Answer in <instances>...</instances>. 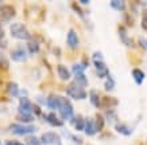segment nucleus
Returning <instances> with one entry per match:
<instances>
[{"instance_id": "1", "label": "nucleus", "mask_w": 147, "mask_h": 145, "mask_svg": "<svg viewBox=\"0 0 147 145\" xmlns=\"http://www.w3.org/2000/svg\"><path fill=\"white\" fill-rule=\"evenodd\" d=\"M9 32H11V36H12V38L19 39V40H28L31 38L26 24H23V23H13V24H11Z\"/></svg>"}, {"instance_id": "2", "label": "nucleus", "mask_w": 147, "mask_h": 145, "mask_svg": "<svg viewBox=\"0 0 147 145\" xmlns=\"http://www.w3.org/2000/svg\"><path fill=\"white\" fill-rule=\"evenodd\" d=\"M58 110H59V114H61L62 120L70 121V120L73 118V106H71L70 101H69L67 98H65V97H59Z\"/></svg>"}, {"instance_id": "3", "label": "nucleus", "mask_w": 147, "mask_h": 145, "mask_svg": "<svg viewBox=\"0 0 147 145\" xmlns=\"http://www.w3.org/2000/svg\"><path fill=\"white\" fill-rule=\"evenodd\" d=\"M9 130L16 134V136H26V134H31L38 130V128L34 125H18V124H12L9 126Z\"/></svg>"}, {"instance_id": "4", "label": "nucleus", "mask_w": 147, "mask_h": 145, "mask_svg": "<svg viewBox=\"0 0 147 145\" xmlns=\"http://www.w3.org/2000/svg\"><path fill=\"white\" fill-rule=\"evenodd\" d=\"M66 94L69 97H71L73 100H85L86 98V92L82 88L77 86L76 84H70L66 88Z\"/></svg>"}, {"instance_id": "5", "label": "nucleus", "mask_w": 147, "mask_h": 145, "mask_svg": "<svg viewBox=\"0 0 147 145\" xmlns=\"http://www.w3.org/2000/svg\"><path fill=\"white\" fill-rule=\"evenodd\" d=\"M40 142L45 145H61L62 141H61V137L59 134L54 132H46L42 134V138H40Z\"/></svg>"}, {"instance_id": "6", "label": "nucleus", "mask_w": 147, "mask_h": 145, "mask_svg": "<svg viewBox=\"0 0 147 145\" xmlns=\"http://www.w3.org/2000/svg\"><path fill=\"white\" fill-rule=\"evenodd\" d=\"M16 15V9L13 5H9V4H5V5H1L0 7V20H9L12 19L13 16Z\"/></svg>"}, {"instance_id": "7", "label": "nucleus", "mask_w": 147, "mask_h": 145, "mask_svg": "<svg viewBox=\"0 0 147 145\" xmlns=\"http://www.w3.org/2000/svg\"><path fill=\"white\" fill-rule=\"evenodd\" d=\"M32 108H34V104H32L27 97H22V98H20V101H19V113H27V114H31Z\"/></svg>"}, {"instance_id": "8", "label": "nucleus", "mask_w": 147, "mask_h": 145, "mask_svg": "<svg viewBox=\"0 0 147 145\" xmlns=\"http://www.w3.org/2000/svg\"><path fill=\"white\" fill-rule=\"evenodd\" d=\"M27 58V53L26 50H23L22 47L15 48L13 51H11V59L15 62H24Z\"/></svg>"}, {"instance_id": "9", "label": "nucleus", "mask_w": 147, "mask_h": 145, "mask_svg": "<svg viewBox=\"0 0 147 145\" xmlns=\"http://www.w3.org/2000/svg\"><path fill=\"white\" fill-rule=\"evenodd\" d=\"M78 35H77V32L73 28H70L69 30V32H67V38H66V43L69 47L71 48H76L77 46H78Z\"/></svg>"}, {"instance_id": "10", "label": "nucleus", "mask_w": 147, "mask_h": 145, "mask_svg": "<svg viewBox=\"0 0 147 145\" xmlns=\"http://www.w3.org/2000/svg\"><path fill=\"white\" fill-rule=\"evenodd\" d=\"M119 36H120V40L125 46H128V47H134L135 46V42L127 35V31L123 26H119Z\"/></svg>"}, {"instance_id": "11", "label": "nucleus", "mask_w": 147, "mask_h": 145, "mask_svg": "<svg viewBox=\"0 0 147 145\" xmlns=\"http://www.w3.org/2000/svg\"><path fill=\"white\" fill-rule=\"evenodd\" d=\"M93 65H94V67H96V74H97L100 78H102V77L107 78L108 75H109V70H108L107 65H105L104 62H94Z\"/></svg>"}, {"instance_id": "12", "label": "nucleus", "mask_w": 147, "mask_h": 145, "mask_svg": "<svg viewBox=\"0 0 147 145\" xmlns=\"http://www.w3.org/2000/svg\"><path fill=\"white\" fill-rule=\"evenodd\" d=\"M117 105V100L113 98V97H102L100 98V108H107V109H111V108H115Z\"/></svg>"}, {"instance_id": "13", "label": "nucleus", "mask_w": 147, "mask_h": 145, "mask_svg": "<svg viewBox=\"0 0 147 145\" xmlns=\"http://www.w3.org/2000/svg\"><path fill=\"white\" fill-rule=\"evenodd\" d=\"M57 74L62 81H69V79H70V75H71V71L69 70L66 66H63V65H58Z\"/></svg>"}, {"instance_id": "14", "label": "nucleus", "mask_w": 147, "mask_h": 145, "mask_svg": "<svg viewBox=\"0 0 147 145\" xmlns=\"http://www.w3.org/2000/svg\"><path fill=\"white\" fill-rule=\"evenodd\" d=\"M84 130L88 136H93L97 133L96 130V126H94V121L92 118H85V126H84Z\"/></svg>"}, {"instance_id": "15", "label": "nucleus", "mask_w": 147, "mask_h": 145, "mask_svg": "<svg viewBox=\"0 0 147 145\" xmlns=\"http://www.w3.org/2000/svg\"><path fill=\"white\" fill-rule=\"evenodd\" d=\"M71 125L74 126V129L76 130H84V126H85V120L81 117V116H77V117H73V118L70 120Z\"/></svg>"}, {"instance_id": "16", "label": "nucleus", "mask_w": 147, "mask_h": 145, "mask_svg": "<svg viewBox=\"0 0 147 145\" xmlns=\"http://www.w3.org/2000/svg\"><path fill=\"white\" fill-rule=\"evenodd\" d=\"M27 48H28V51L31 54H36L39 51V42L31 36L30 39L27 40Z\"/></svg>"}, {"instance_id": "17", "label": "nucleus", "mask_w": 147, "mask_h": 145, "mask_svg": "<svg viewBox=\"0 0 147 145\" xmlns=\"http://www.w3.org/2000/svg\"><path fill=\"white\" fill-rule=\"evenodd\" d=\"M131 74H132V78L135 79V84L136 85H142L144 78H146V74H144L140 69H134Z\"/></svg>"}, {"instance_id": "18", "label": "nucleus", "mask_w": 147, "mask_h": 145, "mask_svg": "<svg viewBox=\"0 0 147 145\" xmlns=\"http://www.w3.org/2000/svg\"><path fill=\"white\" fill-rule=\"evenodd\" d=\"M115 130L117 133L123 134V136H131V133H132V129H129L127 125H124V124H120V122H117L115 125Z\"/></svg>"}, {"instance_id": "19", "label": "nucleus", "mask_w": 147, "mask_h": 145, "mask_svg": "<svg viewBox=\"0 0 147 145\" xmlns=\"http://www.w3.org/2000/svg\"><path fill=\"white\" fill-rule=\"evenodd\" d=\"M58 104H59V96H55V94L49 96L46 100V105L49 106L50 109H58Z\"/></svg>"}, {"instance_id": "20", "label": "nucleus", "mask_w": 147, "mask_h": 145, "mask_svg": "<svg viewBox=\"0 0 147 145\" xmlns=\"http://www.w3.org/2000/svg\"><path fill=\"white\" fill-rule=\"evenodd\" d=\"M7 94L11 97L19 96V86L16 82H8V84H7Z\"/></svg>"}, {"instance_id": "21", "label": "nucleus", "mask_w": 147, "mask_h": 145, "mask_svg": "<svg viewBox=\"0 0 147 145\" xmlns=\"http://www.w3.org/2000/svg\"><path fill=\"white\" fill-rule=\"evenodd\" d=\"M46 120H47V122H49L50 125H53V126H62L63 125V122L58 118L55 113H49V114L46 116Z\"/></svg>"}, {"instance_id": "22", "label": "nucleus", "mask_w": 147, "mask_h": 145, "mask_svg": "<svg viewBox=\"0 0 147 145\" xmlns=\"http://www.w3.org/2000/svg\"><path fill=\"white\" fill-rule=\"evenodd\" d=\"M74 84L84 89L85 86H88V78L85 77V74H77L74 75Z\"/></svg>"}, {"instance_id": "23", "label": "nucleus", "mask_w": 147, "mask_h": 145, "mask_svg": "<svg viewBox=\"0 0 147 145\" xmlns=\"http://www.w3.org/2000/svg\"><path fill=\"white\" fill-rule=\"evenodd\" d=\"M93 121H94L96 130H97V132H101L102 129H104V125H105V118H104L101 114H96V117H94Z\"/></svg>"}, {"instance_id": "24", "label": "nucleus", "mask_w": 147, "mask_h": 145, "mask_svg": "<svg viewBox=\"0 0 147 145\" xmlns=\"http://www.w3.org/2000/svg\"><path fill=\"white\" fill-rule=\"evenodd\" d=\"M16 120L19 122H23V124H30L34 121V116L32 114H27V113H19L16 114Z\"/></svg>"}, {"instance_id": "25", "label": "nucleus", "mask_w": 147, "mask_h": 145, "mask_svg": "<svg viewBox=\"0 0 147 145\" xmlns=\"http://www.w3.org/2000/svg\"><path fill=\"white\" fill-rule=\"evenodd\" d=\"M89 98H90V104L94 106V108H100V96L96 90H92L89 93Z\"/></svg>"}, {"instance_id": "26", "label": "nucleus", "mask_w": 147, "mask_h": 145, "mask_svg": "<svg viewBox=\"0 0 147 145\" xmlns=\"http://www.w3.org/2000/svg\"><path fill=\"white\" fill-rule=\"evenodd\" d=\"M109 5L113 9H116V11H124L127 4H125V1H123V0H112L111 3H109Z\"/></svg>"}, {"instance_id": "27", "label": "nucleus", "mask_w": 147, "mask_h": 145, "mask_svg": "<svg viewBox=\"0 0 147 145\" xmlns=\"http://www.w3.org/2000/svg\"><path fill=\"white\" fill-rule=\"evenodd\" d=\"M86 66H88V63H86V62H85V63H74L73 67H71V71L74 73V75L84 74V70H85V67Z\"/></svg>"}, {"instance_id": "28", "label": "nucleus", "mask_w": 147, "mask_h": 145, "mask_svg": "<svg viewBox=\"0 0 147 145\" xmlns=\"http://www.w3.org/2000/svg\"><path fill=\"white\" fill-rule=\"evenodd\" d=\"M113 88H115V79L112 78L111 75H108L107 78H105V82H104V89L107 92H112Z\"/></svg>"}, {"instance_id": "29", "label": "nucleus", "mask_w": 147, "mask_h": 145, "mask_svg": "<svg viewBox=\"0 0 147 145\" xmlns=\"http://www.w3.org/2000/svg\"><path fill=\"white\" fill-rule=\"evenodd\" d=\"M26 145H42V142H40V140H38L35 136H27Z\"/></svg>"}, {"instance_id": "30", "label": "nucleus", "mask_w": 147, "mask_h": 145, "mask_svg": "<svg viewBox=\"0 0 147 145\" xmlns=\"http://www.w3.org/2000/svg\"><path fill=\"white\" fill-rule=\"evenodd\" d=\"M105 116H107L108 121H109L111 124L115 122V125L117 124V116H116L115 112H112V110H108V112H107V114H105Z\"/></svg>"}, {"instance_id": "31", "label": "nucleus", "mask_w": 147, "mask_h": 145, "mask_svg": "<svg viewBox=\"0 0 147 145\" xmlns=\"http://www.w3.org/2000/svg\"><path fill=\"white\" fill-rule=\"evenodd\" d=\"M140 26L144 31H147V8L143 9L142 12V22H140Z\"/></svg>"}, {"instance_id": "32", "label": "nucleus", "mask_w": 147, "mask_h": 145, "mask_svg": "<svg viewBox=\"0 0 147 145\" xmlns=\"http://www.w3.org/2000/svg\"><path fill=\"white\" fill-rule=\"evenodd\" d=\"M92 61L94 62H104V55H102L100 51H96V53H93V55H92Z\"/></svg>"}, {"instance_id": "33", "label": "nucleus", "mask_w": 147, "mask_h": 145, "mask_svg": "<svg viewBox=\"0 0 147 145\" xmlns=\"http://www.w3.org/2000/svg\"><path fill=\"white\" fill-rule=\"evenodd\" d=\"M71 8L74 9L76 12H78V15H80L81 18H84V12H82V9L78 7V4H77V3H71Z\"/></svg>"}, {"instance_id": "34", "label": "nucleus", "mask_w": 147, "mask_h": 145, "mask_svg": "<svg viewBox=\"0 0 147 145\" xmlns=\"http://www.w3.org/2000/svg\"><path fill=\"white\" fill-rule=\"evenodd\" d=\"M139 46L147 51V39L146 38H139Z\"/></svg>"}, {"instance_id": "35", "label": "nucleus", "mask_w": 147, "mask_h": 145, "mask_svg": "<svg viewBox=\"0 0 147 145\" xmlns=\"http://www.w3.org/2000/svg\"><path fill=\"white\" fill-rule=\"evenodd\" d=\"M0 66L3 67L4 70H7V69H8V61L4 59V58H1V59H0Z\"/></svg>"}, {"instance_id": "36", "label": "nucleus", "mask_w": 147, "mask_h": 145, "mask_svg": "<svg viewBox=\"0 0 147 145\" xmlns=\"http://www.w3.org/2000/svg\"><path fill=\"white\" fill-rule=\"evenodd\" d=\"M32 112H34V113H35L36 116H40V114H42V112H40V108H39V106H36L35 104H34V108H32Z\"/></svg>"}, {"instance_id": "37", "label": "nucleus", "mask_w": 147, "mask_h": 145, "mask_svg": "<svg viewBox=\"0 0 147 145\" xmlns=\"http://www.w3.org/2000/svg\"><path fill=\"white\" fill-rule=\"evenodd\" d=\"M5 145H23V144L19 142V141H16V140H8L5 142Z\"/></svg>"}, {"instance_id": "38", "label": "nucleus", "mask_w": 147, "mask_h": 145, "mask_svg": "<svg viewBox=\"0 0 147 145\" xmlns=\"http://www.w3.org/2000/svg\"><path fill=\"white\" fill-rule=\"evenodd\" d=\"M124 18H125V22H127V24H128V26H132V18H131L129 15H125Z\"/></svg>"}, {"instance_id": "39", "label": "nucleus", "mask_w": 147, "mask_h": 145, "mask_svg": "<svg viewBox=\"0 0 147 145\" xmlns=\"http://www.w3.org/2000/svg\"><path fill=\"white\" fill-rule=\"evenodd\" d=\"M4 39V30H3V27L0 26V40Z\"/></svg>"}, {"instance_id": "40", "label": "nucleus", "mask_w": 147, "mask_h": 145, "mask_svg": "<svg viewBox=\"0 0 147 145\" xmlns=\"http://www.w3.org/2000/svg\"><path fill=\"white\" fill-rule=\"evenodd\" d=\"M80 3H81V4H84V5H88L90 1H89V0H81Z\"/></svg>"}, {"instance_id": "41", "label": "nucleus", "mask_w": 147, "mask_h": 145, "mask_svg": "<svg viewBox=\"0 0 147 145\" xmlns=\"http://www.w3.org/2000/svg\"><path fill=\"white\" fill-rule=\"evenodd\" d=\"M1 5H3V4H1V1H0V7H1Z\"/></svg>"}, {"instance_id": "42", "label": "nucleus", "mask_w": 147, "mask_h": 145, "mask_svg": "<svg viewBox=\"0 0 147 145\" xmlns=\"http://www.w3.org/2000/svg\"><path fill=\"white\" fill-rule=\"evenodd\" d=\"M0 145H1V142H0Z\"/></svg>"}, {"instance_id": "43", "label": "nucleus", "mask_w": 147, "mask_h": 145, "mask_svg": "<svg viewBox=\"0 0 147 145\" xmlns=\"http://www.w3.org/2000/svg\"><path fill=\"white\" fill-rule=\"evenodd\" d=\"M0 112H1V109H0Z\"/></svg>"}]
</instances>
